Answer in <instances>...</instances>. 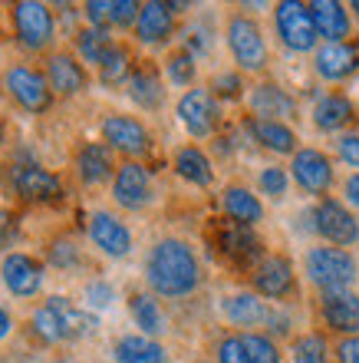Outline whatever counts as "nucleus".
Instances as JSON below:
<instances>
[{"mask_svg":"<svg viewBox=\"0 0 359 363\" xmlns=\"http://www.w3.org/2000/svg\"><path fill=\"white\" fill-rule=\"evenodd\" d=\"M175 116H178L181 129H185L191 139H208V135H215V129H217L221 109H217V99L211 89L191 86L181 93L178 106H175Z\"/></svg>","mask_w":359,"mask_h":363,"instance_id":"1a4fd4ad","label":"nucleus"},{"mask_svg":"<svg viewBox=\"0 0 359 363\" xmlns=\"http://www.w3.org/2000/svg\"><path fill=\"white\" fill-rule=\"evenodd\" d=\"M115 363H169V354L159 340L145 334H125L113 344Z\"/></svg>","mask_w":359,"mask_h":363,"instance_id":"c85d7f7f","label":"nucleus"},{"mask_svg":"<svg viewBox=\"0 0 359 363\" xmlns=\"http://www.w3.org/2000/svg\"><path fill=\"white\" fill-rule=\"evenodd\" d=\"M132 73L135 69H132V53H129V47H125V43H113L109 53L103 57V63H99V79H103V86L129 83Z\"/></svg>","mask_w":359,"mask_h":363,"instance_id":"473e14b6","label":"nucleus"},{"mask_svg":"<svg viewBox=\"0 0 359 363\" xmlns=\"http://www.w3.org/2000/svg\"><path fill=\"white\" fill-rule=\"evenodd\" d=\"M10 334H13V314H10L7 307L0 304V344H4Z\"/></svg>","mask_w":359,"mask_h":363,"instance_id":"de8ad7c7","label":"nucleus"},{"mask_svg":"<svg viewBox=\"0 0 359 363\" xmlns=\"http://www.w3.org/2000/svg\"><path fill=\"white\" fill-rule=\"evenodd\" d=\"M7 238H10V215L0 211V245H7Z\"/></svg>","mask_w":359,"mask_h":363,"instance_id":"09e8293b","label":"nucleus"},{"mask_svg":"<svg viewBox=\"0 0 359 363\" xmlns=\"http://www.w3.org/2000/svg\"><path fill=\"white\" fill-rule=\"evenodd\" d=\"M113 43L115 40H113V33H109V27L106 30L103 27H83V30H76V37H73L76 57L96 69H99V63H103V57L109 53Z\"/></svg>","mask_w":359,"mask_h":363,"instance_id":"7c9ffc66","label":"nucleus"},{"mask_svg":"<svg viewBox=\"0 0 359 363\" xmlns=\"http://www.w3.org/2000/svg\"><path fill=\"white\" fill-rule=\"evenodd\" d=\"M313 69L326 83H343L359 69V47L356 43H323L313 53Z\"/></svg>","mask_w":359,"mask_h":363,"instance_id":"6ab92c4d","label":"nucleus"},{"mask_svg":"<svg viewBox=\"0 0 359 363\" xmlns=\"http://www.w3.org/2000/svg\"><path fill=\"white\" fill-rule=\"evenodd\" d=\"M313 231L323 238V245L353 248L359 241V218L346 201L326 195V199H320L313 205Z\"/></svg>","mask_w":359,"mask_h":363,"instance_id":"0eeeda50","label":"nucleus"},{"mask_svg":"<svg viewBox=\"0 0 359 363\" xmlns=\"http://www.w3.org/2000/svg\"><path fill=\"white\" fill-rule=\"evenodd\" d=\"M251 284H254V294L267 297V301H287L297 291V274H293L290 258L264 255L251 271Z\"/></svg>","mask_w":359,"mask_h":363,"instance_id":"2eb2a0df","label":"nucleus"},{"mask_svg":"<svg viewBox=\"0 0 359 363\" xmlns=\"http://www.w3.org/2000/svg\"><path fill=\"white\" fill-rule=\"evenodd\" d=\"M211 89L221 96H241V73H221V77H215Z\"/></svg>","mask_w":359,"mask_h":363,"instance_id":"a18cd8bd","label":"nucleus"},{"mask_svg":"<svg viewBox=\"0 0 359 363\" xmlns=\"http://www.w3.org/2000/svg\"><path fill=\"white\" fill-rule=\"evenodd\" d=\"M0 83H4V79H0Z\"/></svg>","mask_w":359,"mask_h":363,"instance_id":"864d4df0","label":"nucleus"},{"mask_svg":"<svg viewBox=\"0 0 359 363\" xmlns=\"http://www.w3.org/2000/svg\"><path fill=\"white\" fill-rule=\"evenodd\" d=\"M10 27L13 37L30 53H43V50L57 40V23H53V10L40 0H17L10 7Z\"/></svg>","mask_w":359,"mask_h":363,"instance_id":"39448f33","label":"nucleus"},{"mask_svg":"<svg viewBox=\"0 0 359 363\" xmlns=\"http://www.w3.org/2000/svg\"><path fill=\"white\" fill-rule=\"evenodd\" d=\"M129 314H132L135 327H139V334L152 337V340L169 330V317H165V311H161V304H159V297L152 294V291H135V294L129 297Z\"/></svg>","mask_w":359,"mask_h":363,"instance_id":"bb28decb","label":"nucleus"},{"mask_svg":"<svg viewBox=\"0 0 359 363\" xmlns=\"http://www.w3.org/2000/svg\"><path fill=\"white\" fill-rule=\"evenodd\" d=\"M113 0H86L83 4V17H86V27H113Z\"/></svg>","mask_w":359,"mask_h":363,"instance_id":"a19ab883","label":"nucleus"},{"mask_svg":"<svg viewBox=\"0 0 359 363\" xmlns=\"http://www.w3.org/2000/svg\"><path fill=\"white\" fill-rule=\"evenodd\" d=\"M171 33H175V10L165 0H149L139 10V20H135V40L145 43V47H161L169 43Z\"/></svg>","mask_w":359,"mask_h":363,"instance_id":"412c9836","label":"nucleus"},{"mask_svg":"<svg viewBox=\"0 0 359 363\" xmlns=\"http://www.w3.org/2000/svg\"><path fill=\"white\" fill-rule=\"evenodd\" d=\"M333 357H336V363H359V337H340Z\"/></svg>","mask_w":359,"mask_h":363,"instance_id":"c03bdc74","label":"nucleus"},{"mask_svg":"<svg viewBox=\"0 0 359 363\" xmlns=\"http://www.w3.org/2000/svg\"><path fill=\"white\" fill-rule=\"evenodd\" d=\"M86 231H89V241H93L96 248L113 261L129 258L135 248V238H132V231H129V225H125L119 215H113V211H106V208L89 215Z\"/></svg>","mask_w":359,"mask_h":363,"instance_id":"ddd939ff","label":"nucleus"},{"mask_svg":"<svg viewBox=\"0 0 359 363\" xmlns=\"http://www.w3.org/2000/svg\"><path fill=\"white\" fill-rule=\"evenodd\" d=\"M241 340H244V350L247 357H251V363H280L284 357H280V347H277V340L270 334H241Z\"/></svg>","mask_w":359,"mask_h":363,"instance_id":"c9c22d12","label":"nucleus"},{"mask_svg":"<svg viewBox=\"0 0 359 363\" xmlns=\"http://www.w3.org/2000/svg\"><path fill=\"white\" fill-rule=\"evenodd\" d=\"M215 360L217 363H251V357H247L244 350V340H241V334H227L217 340L215 347Z\"/></svg>","mask_w":359,"mask_h":363,"instance_id":"ea45409f","label":"nucleus"},{"mask_svg":"<svg viewBox=\"0 0 359 363\" xmlns=\"http://www.w3.org/2000/svg\"><path fill=\"white\" fill-rule=\"evenodd\" d=\"M129 99L135 106H142L149 113H155L161 103H165V86H161V77L155 69H135L129 77Z\"/></svg>","mask_w":359,"mask_h":363,"instance_id":"2f4dec72","label":"nucleus"},{"mask_svg":"<svg viewBox=\"0 0 359 363\" xmlns=\"http://www.w3.org/2000/svg\"><path fill=\"white\" fill-rule=\"evenodd\" d=\"M139 10L142 4H135V0H113V27H135V20H139Z\"/></svg>","mask_w":359,"mask_h":363,"instance_id":"79ce46f5","label":"nucleus"},{"mask_svg":"<svg viewBox=\"0 0 359 363\" xmlns=\"http://www.w3.org/2000/svg\"><path fill=\"white\" fill-rule=\"evenodd\" d=\"M7 143V125H4V119H0V145Z\"/></svg>","mask_w":359,"mask_h":363,"instance_id":"8fccbe9b","label":"nucleus"},{"mask_svg":"<svg viewBox=\"0 0 359 363\" xmlns=\"http://www.w3.org/2000/svg\"><path fill=\"white\" fill-rule=\"evenodd\" d=\"M43 73H47V79H50V86H53V93L63 96V99L86 93V86H89V73H86V63L76 57V53H69V50H57V53H50V57H47V67H43Z\"/></svg>","mask_w":359,"mask_h":363,"instance_id":"f3484780","label":"nucleus"},{"mask_svg":"<svg viewBox=\"0 0 359 363\" xmlns=\"http://www.w3.org/2000/svg\"><path fill=\"white\" fill-rule=\"evenodd\" d=\"M350 10H353V17L359 20V0H353V4H350Z\"/></svg>","mask_w":359,"mask_h":363,"instance_id":"3c124183","label":"nucleus"},{"mask_svg":"<svg viewBox=\"0 0 359 363\" xmlns=\"http://www.w3.org/2000/svg\"><path fill=\"white\" fill-rule=\"evenodd\" d=\"M343 195H346V205L359 211V172H353L350 179L343 182Z\"/></svg>","mask_w":359,"mask_h":363,"instance_id":"49530a36","label":"nucleus"},{"mask_svg":"<svg viewBox=\"0 0 359 363\" xmlns=\"http://www.w3.org/2000/svg\"><path fill=\"white\" fill-rule=\"evenodd\" d=\"M73 169L76 179L83 185H103V182L115 179V152L106 143H86L76 149L73 155Z\"/></svg>","mask_w":359,"mask_h":363,"instance_id":"aec40b11","label":"nucleus"},{"mask_svg":"<svg viewBox=\"0 0 359 363\" xmlns=\"http://www.w3.org/2000/svg\"><path fill=\"white\" fill-rule=\"evenodd\" d=\"M145 284L155 297H188L201 287V261L188 241L159 238L145 255Z\"/></svg>","mask_w":359,"mask_h":363,"instance_id":"f257e3e1","label":"nucleus"},{"mask_svg":"<svg viewBox=\"0 0 359 363\" xmlns=\"http://www.w3.org/2000/svg\"><path fill=\"white\" fill-rule=\"evenodd\" d=\"M267 314H270V307H267L264 297L254 294V291H237V294L224 297L227 324H234V327H257V324H267Z\"/></svg>","mask_w":359,"mask_h":363,"instance_id":"cd10ccee","label":"nucleus"},{"mask_svg":"<svg viewBox=\"0 0 359 363\" xmlns=\"http://www.w3.org/2000/svg\"><path fill=\"white\" fill-rule=\"evenodd\" d=\"M221 208L241 228H254L257 221H264V201L257 199L247 185H237V182L221 191Z\"/></svg>","mask_w":359,"mask_h":363,"instance_id":"5701e85b","label":"nucleus"},{"mask_svg":"<svg viewBox=\"0 0 359 363\" xmlns=\"http://www.w3.org/2000/svg\"><path fill=\"white\" fill-rule=\"evenodd\" d=\"M257 189H261V195H267V199L284 201L287 189H290V172L280 169V165H264L261 175H257Z\"/></svg>","mask_w":359,"mask_h":363,"instance_id":"e433bc0d","label":"nucleus"},{"mask_svg":"<svg viewBox=\"0 0 359 363\" xmlns=\"http://www.w3.org/2000/svg\"><path fill=\"white\" fill-rule=\"evenodd\" d=\"M113 301H115V287L109 281H89L83 287L86 311H106V307H113Z\"/></svg>","mask_w":359,"mask_h":363,"instance_id":"58836bf2","label":"nucleus"},{"mask_svg":"<svg viewBox=\"0 0 359 363\" xmlns=\"http://www.w3.org/2000/svg\"><path fill=\"white\" fill-rule=\"evenodd\" d=\"M53 363H83V360H73V357H63V360H53Z\"/></svg>","mask_w":359,"mask_h":363,"instance_id":"603ef678","label":"nucleus"},{"mask_svg":"<svg viewBox=\"0 0 359 363\" xmlns=\"http://www.w3.org/2000/svg\"><path fill=\"white\" fill-rule=\"evenodd\" d=\"M47 261L53 264V268H59V271H76L79 264H83V251L76 248L73 241L57 238V241H53V245L47 248Z\"/></svg>","mask_w":359,"mask_h":363,"instance_id":"4c0bfd02","label":"nucleus"},{"mask_svg":"<svg viewBox=\"0 0 359 363\" xmlns=\"http://www.w3.org/2000/svg\"><path fill=\"white\" fill-rule=\"evenodd\" d=\"M113 201L125 211H142L152 201V172L142 162L135 159H125L119 169H115L113 179Z\"/></svg>","mask_w":359,"mask_h":363,"instance_id":"dca6fc26","label":"nucleus"},{"mask_svg":"<svg viewBox=\"0 0 359 363\" xmlns=\"http://www.w3.org/2000/svg\"><path fill=\"white\" fill-rule=\"evenodd\" d=\"M4 89H7L10 99L30 116L47 113L50 106H53V99H57L47 73L37 67H30V63H13V67H7V73H4Z\"/></svg>","mask_w":359,"mask_h":363,"instance_id":"423d86ee","label":"nucleus"},{"mask_svg":"<svg viewBox=\"0 0 359 363\" xmlns=\"http://www.w3.org/2000/svg\"><path fill=\"white\" fill-rule=\"evenodd\" d=\"M247 103H251L257 119H277V123H284L287 116L297 113V99L287 89L277 86V83H257L251 89V96H247Z\"/></svg>","mask_w":359,"mask_h":363,"instance_id":"393cba45","label":"nucleus"},{"mask_svg":"<svg viewBox=\"0 0 359 363\" xmlns=\"http://www.w3.org/2000/svg\"><path fill=\"white\" fill-rule=\"evenodd\" d=\"M10 189L20 201L30 205H50L63 195V182L40 162H13L10 165Z\"/></svg>","mask_w":359,"mask_h":363,"instance_id":"9d476101","label":"nucleus"},{"mask_svg":"<svg viewBox=\"0 0 359 363\" xmlns=\"http://www.w3.org/2000/svg\"><path fill=\"white\" fill-rule=\"evenodd\" d=\"M224 40L227 50H231V60L237 63V73H261L270 60V50H267L264 30L254 17L247 13H231L224 27Z\"/></svg>","mask_w":359,"mask_h":363,"instance_id":"20e7f679","label":"nucleus"},{"mask_svg":"<svg viewBox=\"0 0 359 363\" xmlns=\"http://www.w3.org/2000/svg\"><path fill=\"white\" fill-rule=\"evenodd\" d=\"M274 27L277 37L290 53H317V27H313V13L310 4L300 0H280L274 7Z\"/></svg>","mask_w":359,"mask_h":363,"instance_id":"6e6552de","label":"nucleus"},{"mask_svg":"<svg viewBox=\"0 0 359 363\" xmlns=\"http://www.w3.org/2000/svg\"><path fill=\"white\" fill-rule=\"evenodd\" d=\"M303 271L313 287H320V294L323 291H350L353 281L359 277V261L346 248L313 245L303 258Z\"/></svg>","mask_w":359,"mask_h":363,"instance_id":"7ed1b4c3","label":"nucleus"},{"mask_svg":"<svg viewBox=\"0 0 359 363\" xmlns=\"http://www.w3.org/2000/svg\"><path fill=\"white\" fill-rule=\"evenodd\" d=\"M175 172L178 179H185L188 185L195 189H208L211 182H215V165H211L208 152L198 149V145H181L178 152H175Z\"/></svg>","mask_w":359,"mask_h":363,"instance_id":"c756f323","label":"nucleus"},{"mask_svg":"<svg viewBox=\"0 0 359 363\" xmlns=\"http://www.w3.org/2000/svg\"><path fill=\"white\" fill-rule=\"evenodd\" d=\"M165 77H169V83H175V86H195V79H198V63H195V57H191L188 50H178V53H171L169 60H165Z\"/></svg>","mask_w":359,"mask_h":363,"instance_id":"f704fd0d","label":"nucleus"},{"mask_svg":"<svg viewBox=\"0 0 359 363\" xmlns=\"http://www.w3.org/2000/svg\"><path fill=\"white\" fill-rule=\"evenodd\" d=\"M99 133H103V143L113 149V152H122L129 159L139 162V155H145L152 149V135L145 129L142 119H135V116H125V113H113L106 116L103 125H99Z\"/></svg>","mask_w":359,"mask_h":363,"instance_id":"f8f14e48","label":"nucleus"},{"mask_svg":"<svg viewBox=\"0 0 359 363\" xmlns=\"http://www.w3.org/2000/svg\"><path fill=\"white\" fill-rule=\"evenodd\" d=\"M290 363H330V347L320 334H300L290 340Z\"/></svg>","mask_w":359,"mask_h":363,"instance_id":"72a5a7b5","label":"nucleus"},{"mask_svg":"<svg viewBox=\"0 0 359 363\" xmlns=\"http://www.w3.org/2000/svg\"><path fill=\"white\" fill-rule=\"evenodd\" d=\"M336 155L340 162H346L350 169H359V133H343L336 139Z\"/></svg>","mask_w":359,"mask_h":363,"instance_id":"37998d69","label":"nucleus"},{"mask_svg":"<svg viewBox=\"0 0 359 363\" xmlns=\"http://www.w3.org/2000/svg\"><path fill=\"white\" fill-rule=\"evenodd\" d=\"M310 13H313L317 37L323 43H346V37L353 30V17L346 4H340V0H313Z\"/></svg>","mask_w":359,"mask_h":363,"instance_id":"4be33fe9","label":"nucleus"},{"mask_svg":"<svg viewBox=\"0 0 359 363\" xmlns=\"http://www.w3.org/2000/svg\"><path fill=\"white\" fill-rule=\"evenodd\" d=\"M30 327L43 344H67V340H79V337L93 334L96 317L79 307L73 297L67 294H50L43 304L30 314Z\"/></svg>","mask_w":359,"mask_h":363,"instance_id":"f03ea898","label":"nucleus"},{"mask_svg":"<svg viewBox=\"0 0 359 363\" xmlns=\"http://www.w3.org/2000/svg\"><path fill=\"white\" fill-rule=\"evenodd\" d=\"M247 133L254 135L257 145H264V149H270V152L277 155H297V149H300V139H297V133H293L287 123H277V119H257V116H251L247 119Z\"/></svg>","mask_w":359,"mask_h":363,"instance_id":"b1692460","label":"nucleus"},{"mask_svg":"<svg viewBox=\"0 0 359 363\" xmlns=\"http://www.w3.org/2000/svg\"><path fill=\"white\" fill-rule=\"evenodd\" d=\"M353 116H356V106H353V99L346 93H323L313 103L310 119L320 133H340Z\"/></svg>","mask_w":359,"mask_h":363,"instance_id":"a878e982","label":"nucleus"},{"mask_svg":"<svg viewBox=\"0 0 359 363\" xmlns=\"http://www.w3.org/2000/svg\"><path fill=\"white\" fill-rule=\"evenodd\" d=\"M43 277H47V268L43 261H37L33 255H23V251H7L4 261H0V281L13 297L20 301H30V297L40 294L43 287Z\"/></svg>","mask_w":359,"mask_h":363,"instance_id":"4468645a","label":"nucleus"},{"mask_svg":"<svg viewBox=\"0 0 359 363\" xmlns=\"http://www.w3.org/2000/svg\"><path fill=\"white\" fill-rule=\"evenodd\" d=\"M320 320L333 334L359 337V294L356 291H323Z\"/></svg>","mask_w":359,"mask_h":363,"instance_id":"a211bd4d","label":"nucleus"},{"mask_svg":"<svg viewBox=\"0 0 359 363\" xmlns=\"http://www.w3.org/2000/svg\"><path fill=\"white\" fill-rule=\"evenodd\" d=\"M290 179L297 182V189L307 191V195H323L326 199V191L333 189V182H336V172H333V159L320 149H313V145H303L297 149V155L290 159Z\"/></svg>","mask_w":359,"mask_h":363,"instance_id":"9b49d317","label":"nucleus"}]
</instances>
